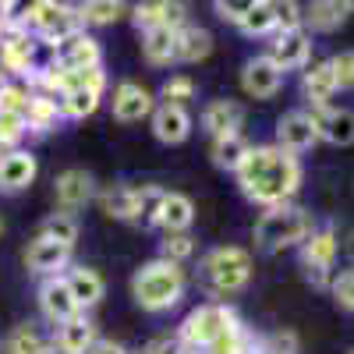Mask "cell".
<instances>
[{
	"label": "cell",
	"mask_w": 354,
	"mask_h": 354,
	"mask_svg": "<svg viewBox=\"0 0 354 354\" xmlns=\"http://www.w3.org/2000/svg\"><path fill=\"white\" fill-rule=\"evenodd\" d=\"M238 177V188L248 202L262 205V209H277V205H290V198L301 188V163L298 156L283 153L277 142L270 145H252L245 156Z\"/></svg>",
	"instance_id": "1"
},
{
	"label": "cell",
	"mask_w": 354,
	"mask_h": 354,
	"mask_svg": "<svg viewBox=\"0 0 354 354\" xmlns=\"http://www.w3.org/2000/svg\"><path fill=\"white\" fill-rule=\"evenodd\" d=\"M198 287L209 294V298H230L248 287L252 280V255L241 245H220L213 252H205L198 259V270H195Z\"/></svg>",
	"instance_id": "2"
},
{
	"label": "cell",
	"mask_w": 354,
	"mask_h": 354,
	"mask_svg": "<svg viewBox=\"0 0 354 354\" xmlns=\"http://www.w3.org/2000/svg\"><path fill=\"white\" fill-rule=\"evenodd\" d=\"M185 287H188V280H185L181 266H174L167 259H153V262H145L142 270H135L131 298L145 312H167L185 298Z\"/></svg>",
	"instance_id": "3"
},
{
	"label": "cell",
	"mask_w": 354,
	"mask_h": 354,
	"mask_svg": "<svg viewBox=\"0 0 354 354\" xmlns=\"http://www.w3.org/2000/svg\"><path fill=\"white\" fill-rule=\"evenodd\" d=\"M315 230V216L301 205H277V209H266L259 220H255V230L252 238L262 252H283V248H294V245H305Z\"/></svg>",
	"instance_id": "4"
},
{
	"label": "cell",
	"mask_w": 354,
	"mask_h": 354,
	"mask_svg": "<svg viewBox=\"0 0 354 354\" xmlns=\"http://www.w3.org/2000/svg\"><path fill=\"white\" fill-rule=\"evenodd\" d=\"M238 330H241V319H238V312H234L230 305H223V301H205V305H198V308H192V312L185 315L181 333H177V337H181L192 351L205 354L216 340L238 333Z\"/></svg>",
	"instance_id": "5"
},
{
	"label": "cell",
	"mask_w": 354,
	"mask_h": 354,
	"mask_svg": "<svg viewBox=\"0 0 354 354\" xmlns=\"http://www.w3.org/2000/svg\"><path fill=\"white\" fill-rule=\"evenodd\" d=\"M18 18L39 43H50V46H57L61 39H68V36H75V32L85 28L78 8L57 4V0H36V4H28Z\"/></svg>",
	"instance_id": "6"
},
{
	"label": "cell",
	"mask_w": 354,
	"mask_h": 354,
	"mask_svg": "<svg viewBox=\"0 0 354 354\" xmlns=\"http://www.w3.org/2000/svg\"><path fill=\"white\" fill-rule=\"evenodd\" d=\"M340 255V238L333 227H315L312 238L301 245V273L315 290H330L333 283V266Z\"/></svg>",
	"instance_id": "7"
},
{
	"label": "cell",
	"mask_w": 354,
	"mask_h": 354,
	"mask_svg": "<svg viewBox=\"0 0 354 354\" xmlns=\"http://www.w3.org/2000/svg\"><path fill=\"white\" fill-rule=\"evenodd\" d=\"M0 71L15 78H32L39 71L36 64V36L21 25V18H11L0 32Z\"/></svg>",
	"instance_id": "8"
},
{
	"label": "cell",
	"mask_w": 354,
	"mask_h": 354,
	"mask_svg": "<svg viewBox=\"0 0 354 354\" xmlns=\"http://www.w3.org/2000/svg\"><path fill=\"white\" fill-rule=\"evenodd\" d=\"M50 64L61 71H85V68H103V50L82 28V32L61 39L57 46H50Z\"/></svg>",
	"instance_id": "9"
},
{
	"label": "cell",
	"mask_w": 354,
	"mask_h": 354,
	"mask_svg": "<svg viewBox=\"0 0 354 354\" xmlns=\"http://www.w3.org/2000/svg\"><path fill=\"white\" fill-rule=\"evenodd\" d=\"M266 57L287 75V71H298V68H308L312 61V36L305 28H290V32H273L270 36V50Z\"/></svg>",
	"instance_id": "10"
},
{
	"label": "cell",
	"mask_w": 354,
	"mask_h": 354,
	"mask_svg": "<svg viewBox=\"0 0 354 354\" xmlns=\"http://www.w3.org/2000/svg\"><path fill=\"white\" fill-rule=\"evenodd\" d=\"M277 145L290 156H301L319 145V131L308 110H287L277 121Z\"/></svg>",
	"instance_id": "11"
},
{
	"label": "cell",
	"mask_w": 354,
	"mask_h": 354,
	"mask_svg": "<svg viewBox=\"0 0 354 354\" xmlns=\"http://www.w3.org/2000/svg\"><path fill=\"white\" fill-rule=\"evenodd\" d=\"M156 110V100L153 93L145 85L124 78V82H117L113 88V100H110V113H113V121H121V124H135L142 121V117H153Z\"/></svg>",
	"instance_id": "12"
},
{
	"label": "cell",
	"mask_w": 354,
	"mask_h": 354,
	"mask_svg": "<svg viewBox=\"0 0 354 354\" xmlns=\"http://www.w3.org/2000/svg\"><path fill=\"white\" fill-rule=\"evenodd\" d=\"M53 198L57 205H61V213H78L82 205H88L96 198V181H93V174H85L78 167L64 170V174H57V181H53Z\"/></svg>",
	"instance_id": "13"
},
{
	"label": "cell",
	"mask_w": 354,
	"mask_h": 354,
	"mask_svg": "<svg viewBox=\"0 0 354 354\" xmlns=\"http://www.w3.org/2000/svg\"><path fill=\"white\" fill-rule=\"evenodd\" d=\"M39 308H43V319L50 322L53 330L61 326V322H68V319L78 315V305L71 298V287H68L64 273L61 277H46L39 283Z\"/></svg>",
	"instance_id": "14"
},
{
	"label": "cell",
	"mask_w": 354,
	"mask_h": 354,
	"mask_svg": "<svg viewBox=\"0 0 354 354\" xmlns=\"http://www.w3.org/2000/svg\"><path fill=\"white\" fill-rule=\"evenodd\" d=\"M280 85H283V71H280L266 53L252 57V61L245 64V71H241V88H245L252 100H270V96H277Z\"/></svg>",
	"instance_id": "15"
},
{
	"label": "cell",
	"mask_w": 354,
	"mask_h": 354,
	"mask_svg": "<svg viewBox=\"0 0 354 354\" xmlns=\"http://www.w3.org/2000/svg\"><path fill=\"white\" fill-rule=\"evenodd\" d=\"M131 18L138 32H153V28H181L188 21L185 4H170V0H145V4L131 8Z\"/></svg>",
	"instance_id": "16"
},
{
	"label": "cell",
	"mask_w": 354,
	"mask_h": 354,
	"mask_svg": "<svg viewBox=\"0 0 354 354\" xmlns=\"http://www.w3.org/2000/svg\"><path fill=\"white\" fill-rule=\"evenodd\" d=\"M312 121H315V131H319V142H330V145H354V110H344V106H322V110H308Z\"/></svg>",
	"instance_id": "17"
},
{
	"label": "cell",
	"mask_w": 354,
	"mask_h": 354,
	"mask_svg": "<svg viewBox=\"0 0 354 354\" xmlns=\"http://www.w3.org/2000/svg\"><path fill=\"white\" fill-rule=\"evenodd\" d=\"M4 354H57L53 330H46L43 322H18L4 337Z\"/></svg>",
	"instance_id": "18"
},
{
	"label": "cell",
	"mask_w": 354,
	"mask_h": 354,
	"mask_svg": "<svg viewBox=\"0 0 354 354\" xmlns=\"http://www.w3.org/2000/svg\"><path fill=\"white\" fill-rule=\"evenodd\" d=\"M36 174H39V163L28 149H15L8 156H0V192L18 195L36 181Z\"/></svg>",
	"instance_id": "19"
},
{
	"label": "cell",
	"mask_w": 354,
	"mask_h": 354,
	"mask_svg": "<svg viewBox=\"0 0 354 354\" xmlns=\"http://www.w3.org/2000/svg\"><path fill=\"white\" fill-rule=\"evenodd\" d=\"M25 266L39 277H61L71 266V248L57 245V241H46V238H36L25 248Z\"/></svg>",
	"instance_id": "20"
},
{
	"label": "cell",
	"mask_w": 354,
	"mask_h": 354,
	"mask_svg": "<svg viewBox=\"0 0 354 354\" xmlns=\"http://www.w3.org/2000/svg\"><path fill=\"white\" fill-rule=\"evenodd\" d=\"M149 124H153V135L167 145H181L188 135H192V113L188 106H170V103H156L153 117H149Z\"/></svg>",
	"instance_id": "21"
},
{
	"label": "cell",
	"mask_w": 354,
	"mask_h": 354,
	"mask_svg": "<svg viewBox=\"0 0 354 354\" xmlns=\"http://www.w3.org/2000/svg\"><path fill=\"white\" fill-rule=\"evenodd\" d=\"M241 124H245V106L234 100H213L202 110V128L209 131V138L241 135Z\"/></svg>",
	"instance_id": "22"
},
{
	"label": "cell",
	"mask_w": 354,
	"mask_h": 354,
	"mask_svg": "<svg viewBox=\"0 0 354 354\" xmlns=\"http://www.w3.org/2000/svg\"><path fill=\"white\" fill-rule=\"evenodd\" d=\"M64 280L71 287V298H75L78 312H88L93 305H100V298L106 294V280L100 277V270H93V266H71L64 273Z\"/></svg>",
	"instance_id": "23"
},
{
	"label": "cell",
	"mask_w": 354,
	"mask_h": 354,
	"mask_svg": "<svg viewBox=\"0 0 354 354\" xmlns=\"http://www.w3.org/2000/svg\"><path fill=\"white\" fill-rule=\"evenodd\" d=\"M301 93H305V100L312 103V110L330 106V100L340 93L330 61H319V64H308V68H305V75H301Z\"/></svg>",
	"instance_id": "24"
},
{
	"label": "cell",
	"mask_w": 354,
	"mask_h": 354,
	"mask_svg": "<svg viewBox=\"0 0 354 354\" xmlns=\"http://www.w3.org/2000/svg\"><path fill=\"white\" fill-rule=\"evenodd\" d=\"M96 326L88 322L85 312H78L75 319L61 322V326L53 330V340H57V354H85L88 347L96 344Z\"/></svg>",
	"instance_id": "25"
},
{
	"label": "cell",
	"mask_w": 354,
	"mask_h": 354,
	"mask_svg": "<svg viewBox=\"0 0 354 354\" xmlns=\"http://www.w3.org/2000/svg\"><path fill=\"white\" fill-rule=\"evenodd\" d=\"M213 53V36L205 32L202 25L195 21H185L177 28V46H174V61L177 64H198Z\"/></svg>",
	"instance_id": "26"
},
{
	"label": "cell",
	"mask_w": 354,
	"mask_h": 354,
	"mask_svg": "<svg viewBox=\"0 0 354 354\" xmlns=\"http://www.w3.org/2000/svg\"><path fill=\"white\" fill-rule=\"evenodd\" d=\"M61 121H64V113H61V103H57V96L36 93V88H32L28 106H25V128L32 131V135H46V131H53Z\"/></svg>",
	"instance_id": "27"
},
{
	"label": "cell",
	"mask_w": 354,
	"mask_h": 354,
	"mask_svg": "<svg viewBox=\"0 0 354 354\" xmlns=\"http://www.w3.org/2000/svg\"><path fill=\"white\" fill-rule=\"evenodd\" d=\"M347 4L340 0H312L305 8V32H337V28L347 21Z\"/></svg>",
	"instance_id": "28"
},
{
	"label": "cell",
	"mask_w": 354,
	"mask_h": 354,
	"mask_svg": "<svg viewBox=\"0 0 354 354\" xmlns=\"http://www.w3.org/2000/svg\"><path fill=\"white\" fill-rule=\"evenodd\" d=\"M192 223H195V202L185 192H167L163 213H160V227L167 234H188Z\"/></svg>",
	"instance_id": "29"
},
{
	"label": "cell",
	"mask_w": 354,
	"mask_h": 354,
	"mask_svg": "<svg viewBox=\"0 0 354 354\" xmlns=\"http://www.w3.org/2000/svg\"><path fill=\"white\" fill-rule=\"evenodd\" d=\"M174 46H177V28H153L142 32V57L153 68H170L174 61Z\"/></svg>",
	"instance_id": "30"
},
{
	"label": "cell",
	"mask_w": 354,
	"mask_h": 354,
	"mask_svg": "<svg viewBox=\"0 0 354 354\" xmlns=\"http://www.w3.org/2000/svg\"><path fill=\"white\" fill-rule=\"evenodd\" d=\"M248 153H252V142L245 135H223V138H213V145H209L213 163L220 170H230V174L241 170V163H245Z\"/></svg>",
	"instance_id": "31"
},
{
	"label": "cell",
	"mask_w": 354,
	"mask_h": 354,
	"mask_svg": "<svg viewBox=\"0 0 354 354\" xmlns=\"http://www.w3.org/2000/svg\"><path fill=\"white\" fill-rule=\"evenodd\" d=\"M167 188L160 185H135V223L142 227H160Z\"/></svg>",
	"instance_id": "32"
},
{
	"label": "cell",
	"mask_w": 354,
	"mask_h": 354,
	"mask_svg": "<svg viewBox=\"0 0 354 354\" xmlns=\"http://www.w3.org/2000/svg\"><path fill=\"white\" fill-rule=\"evenodd\" d=\"M100 209H103L110 220L135 223V188H128V185H113V188L100 192Z\"/></svg>",
	"instance_id": "33"
},
{
	"label": "cell",
	"mask_w": 354,
	"mask_h": 354,
	"mask_svg": "<svg viewBox=\"0 0 354 354\" xmlns=\"http://www.w3.org/2000/svg\"><path fill=\"white\" fill-rule=\"evenodd\" d=\"M238 28L245 36H273L277 32V4L273 0H252V8Z\"/></svg>",
	"instance_id": "34"
},
{
	"label": "cell",
	"mask_w": 354,
	"mask_h": 354,
	"mask_svg": "<svg viewBox=\"0 0 354 354\" xmlns=\"http://www.w3.org/2000/svg\"><path fill=\"white\" fill-rule=\"evenodd\" d=\"M78 220H75V213H50L46 220H43V227H39V238H46V241H57V245H64V248H75V241H78Z\"/></svg>",
	"instance_id": "35"
},
{
	"label": "cell",
	"mask_w": 354,
	"mask_h": 354,
	"mask_svg": "<svg viewBox=\"0 0 354 354\" xmlns=\"http://www.w3.org/2000/svg\"><path fill=\"white\" fill-rule=\"evenodd\" d=\"M57 103H61L64 121H82V117H93L100 110V93H64L57 96Z\"/></svg>",
	"instance_id": "36"
},
{
	"label": "cell",
	"mask_w": 354,
	"mask_h": 354,
	"mask_svg": "<svg viewBox=\"0 0 354 354\" xmlns=\"http://www.w3.org/2000/svg\"><path fill=\"white\" fill-rule=\"evenodd\" d=\"M192 255H195V238H192V234H163L156 259H167L174 266H185Z\"/></svg>",
	"instance_id": "37"
},
{
	"label": "cell",
	"mask_w": 354,
	"mask_h": 354,
	"mask_svg": "<svg viewBox=\"0 0 354 354\" xmlns=\"http://www.w3.org/2000/svg\"><path fill=\"white\" fill-rule=\"evenodd\" d=\"M78 15L85 25H113L124 15V4H117V0H88V4L78 8Z\"/></svg>",
	"instance_id": "38"
},
{
	"label": "cell",
	"mask_w": 354,
	"mask_h": 354,
	"mask_svg": "<svg viewBox=\"0 0 354 354\" xmlns=\"http://www.w3.org/2000/svg\"><path fill=\"white\" fill-rule=\"evenodd\" d=\"M188 100H195V82H192L188 75H170V78L160 85V103L185 106Z\"/></svg>",
	"instance_id": "39"
},
{
	"label": "cell",
	"mask_w": 354,
	"mask_h": 354,
	"mask_svg": "<svg viewBox=\"0 0 354 354\" xmlns=\"http://www.w3.org/2000/svg\"><path fill=\"white\" fill-rule=\"evenodd\" d=\"M28 135L25 128V117H15V113H0V156H8L18 149V142Z\"/></svg>",
	"instance_id": "40"
},
{
	"label": "cell",
	"mask_w": 354,
	"mask_h": 354,
	"mask_svg": "<svg viewBox=\"0 0 354 354\" xmlns=\"http://www.w3.org/2000/svg\"><path fill=\"white\" fill-rule=\"evenodd\" d=\"M28 96H32V88H25V85H15V82H8L4 88H0V113H15V117H25Z\"/></svg>",
	"instance_id": "41"
},
{
	"label": "cell",
	"mask_w": 354,
	"mask_h": 354,
	"mask_svg": "<svg viewBox=\"0 0 354 354\" xmlns=\"http://www.w3.org/2000/svg\"><path fill=\"white\" fill-rule=\"evenodd\" d=\"M252 354H298V337H294L290 330L287 333H270V337L259 340V347Z\"/></svg>",
	"instance_id": "42"
},
{
	"label": "cell",
	"mask_w": 354,
	"mask_h": 354,
	"mask_svg": "<svg viewBox=\"0 0 354 354\" xmlns=\"http://www.w3.org/2000/svg\"><path fill=\"white\" fill-rule=\"evenodd\" d=\"M330 294H333V301H337L344 312H354V270L337 273L333 283H330Z\"/></svg>",
	"instance_id": "43"
},
{
	"label": "cell",
	"mask_w": 354,
	"mask_h": 354,
	"mask_svg": "<svg viewBox=\"0 0 354 354\" xmlns=\"http://www.w3.org/2000/svg\"><path fill=\"white\" fill-rule=\"evenodd\" d=\"M290 28H305V8L294 0H280L277 4V32H290Z\"/></svg>",
	"instance_id": "44"
},
{
	"label": "cell",
	"mask_w": 354,
	"mask_h": 354,
	"mask_svg": "<svg viewBox=\"0 0 354 354\" xmlns=\"http://www.w3.org/2000/svg\"><path fill=\"white\" fill-rule=\"evenodd\" d=\"M135 354H198V351H192L181 337H156V340H149L142 351H135Z\"/></svg>",
	"instance_id": "45"
},
{
	"label": "cell",
	"mask_w": 354,
	"mask_h": 354,
	"mask_svg": "<svg viewBox=\"0 0 354 354\" xmlns=\"http://www.w3.org/2000/svg\"><path fill=\"white\" fill-rule=\"evenodd\" d=\"M330 68H333L340 88H354V50H344V53L330 57Z\"/></svg>",
	"instance_id": "46"
},
{
	"label": "cell",
	"mask_w": 354,
	"mask_h": 354,
	"mask_svg": "<svg viewBox=\"0 0 354 354\" xmlns=\"http://www.w3.org/2000/svg\"><path fill=\"white\" fill-rule=\"evenodd\" d=\"M248 8H252V0H216V4H213V11L223 21H230V25H241L245 15H248Z\"/></svg>",
	"instance_id": "47"
},
{
	"label": "cell",
	"mask_w": 354,
	"mask_h": 354,
	"mask_svg": "<svg viewBox=\"0 0 354 354\" xmlns=\"http://www.w3.org/2000/svg\"><path fill=\"white\" fill-rule=\"evenodd\" d=\"M85 354H131L124 344H117V340H110V337H96V344L88 347Z\"/></svg>",
	"instance_id": "48"
},
{
	"label": "cell",
	"mask_w": 354,
	"mask_h": 354,
	"mask_svg": "<svg viewBox=\"0 0 354 354\" xmlns=\"http://www.w3.org/2000/svg\"><path fill=\"white\" fill-rule=\"evenodd\" d=\"M344 252H347V259L354 262V230L347 234V241H344Z\"/></svg>",
	"instance_id": "49"
},
{
	"label": "cell",
	"mask_w": 354,
	"mask_h": 354,
	"mask_svg": "<svg viewBox=\"0 0 354 354\" xmlns=\"http://www.w3.org/2000/svg\"><path fill=\"white\" fill-rule=\"evenodd\" d=\"M0 230H4V223H0Z\"/></svg>",
	"instance_id": "50"
},
{
	"label": "cell",
	"mask_w": 354,
	"mask_h": 354,
	"mask_svg": "<svg viewBox=\"0 0 354 354\" xmlns=\"http://www.w3.org/2000/svg\"><path fill=\"white\" fill-rule=\"evenodd\" d=\"M347 354H354V351H347Z\"/></svg>",
	"instance_id": "51"
}]
</instances>
